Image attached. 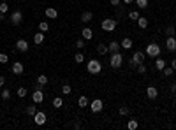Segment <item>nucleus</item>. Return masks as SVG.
Masks as SVG:
<instances>
[{
	"mask_svg": "<svg viewBox=\"0 0 176 130\" xmlns=\"http://www.w3.org/2000/svg\"><path fill=\"white\" fill-rule=\"evenodd\" d=\"M102 107H104V104H102V100H100V99H95V100H92V102H90V109H92L93 113H100V111H102Z\"/></svg>",
	"mask_w": 176,
	"mask_h": 130,
	"instance_id": "6e6552de",
	"label": "nucleus"
},
{
	"mask_svg": "<svg viewBox=\"0 0 176 130\" xmlns=\"http://www.w3.org/2000/svg\"><path fill=\"white\" fill-rule=\"evenodd\" d=\"M109 2H111V5H115V7H116V5L120 4V0H109Z\"/></svg>",
	"mask_w": 176,
	"mask_h": 130,
	"instance_id": "37998d69",
	"label": "nucleus"
},
{
	"mask_svg": "<svg viewBox=\"0 0 176 130\" xmlns=\"http://www.w3.org/2000/svg\"><path fill=\"white\" fill-rule=\"evenodd\" d=\"M74 62H76V63H83V62H85L83 53H76V55H74Z\"/></svg>",
	"mask_w": 176,
	"mask_h": 130,
	"instance_id": "c85d7f7f",
	"label": "nucleus"
},
{
	"mask_svg": "<svg viewBox=\"0 0 176 130\" xmlns=\"http://www.w3.org/2000/svg\"><path fill=\"white\" fill-rule=\"evenodd\" d=\"M166 48L173 53V51H176V39H175V35H169L167 39H166Z\"/></svg>",
	"mask_w": 176,
	"mask_h": 130,
	"instance_id": "9b49d317",
	"label": "nucleus"
},
{
	"mask_svg": "<svg viewBox=\"0 0 176 130\" xmlns=\"http://www.w3.org/2000/svg\"><path fill=\"white\" fill-rule=\"evenodd\" d=\"M129 18L138 21V18H139V12H138V11H130V12H129Z\"/></svg>",
	"mask_w": 176,
	"mask_h": 130,
	"instance_id": "f704fd0d",
	"label": "nucleus"
},
{
	"mask_svg": "<svg viewBox=\"0 0 176 130\" xmlns=\"http://www.w3.org/2000/svg\"><path fill=\"white\" fill-rule=\"evenodd\" d=\"M9 62V56L5 53H0V63H7Z\"/></svg>",
	"mask_w": 176,
	"mask_h": 130,
	"instance_id": "ea45409f",
	"label": "nucleus"
},
{
	"mask_svg": "<svg viewBox=\"0 0 176 130\" xmlns=\"http://www.w3.org/2000/svg\"><path fill=\"white\" fill-rule=\"evenodd\" d=\"M86 70H88V74L97 76V74L102 72V63H100L99 60H88V63H86Z\"/></svg>",
	"mask_w": 176,
	"mask_h": 130,
	"instance_id": "f257e3e1",
	"label": "nucleus"
},
{
	"mask_svg": "<svg viewBox=\"0 0 176 130\" xmlns=\"http://www.w3.org/2000/svg\"><path fill=\"white\" fill-rule=\"evenodd\" d=\"M97 53H99V55H106V53H109V49H108V46H104V44L100 42V44L97 46Z\"/></svg>",
	"mask_w": 176,
	"mask_h": 130,
	"instance_id": "4be33fe9",
	"label": "nucleus"
},
{
	"mask_svg": "<svg viewBox=\"0 0 176 130\" xmlns=\"http://www.w3.org/2000/svg\"><path fill=\"white\" fill-rule=\"evenodd\" d=\"M162 74H164V76H173V74H175V69H173V67H164V69H162Z\"/></svg>",
	"mask_w": 176,
	"mask_h": 130,
	"instance_id": "c756f323",
	"label": "nucleus"
},
{
	"mask_svg": "<svg viewBox=\"0 0 176 130\" xmlns=\"http://www.w3.org/2000/svg\"><path fill=\"white\" fill-rule=\"evenodd\" d=\"M71 92H72V88H71L69 85H63V86H62V93H63V95H69Z\"/></svg>",
	"mask_w": 176,
	"mask_h": 130,
	"instance_id": "473e14b6",
	"label": "nucleus"
},
{
	"mask_svg": "<svg viewBox=\"0 0 176 130\" xmlns=\"http://www.w3.org/2000/svg\"><path fill=\"white\" fill-rule=\"evenodd\" d=\"M92 19H93V14H92L90 11H85V12L81 14V21H83V23H90Z\"/></svg>",
	"mask_w": 176,
	"mask_h": 130,
	"instance_id": "dca6fc26",
	"label": "nucleus"
},
{
	"mask_svg": "<svg viewBox=\"0 0 176 130\" xmlns=\"http://www.w3.org/2000/svg\"><path fill=\"white\" fill-rule=\"evenodd\" d=\"M5 85V77L4 76H0V86H4Z\"/></svg>",
	"mask_w": 176,
	"mask_h": 130,
	"instance_id": "c03bdc74",
	"label": "nucleus"
},
{
	"mask_svg": "<svg viewBox=\"0 0 176 130\" xmlns=\"http://www.w3.org/2000/svg\"><path fill=\"white\" fill-rule=\"evenodd\" d=\"M9 19H11V23L16 26V25H19V23L23 21V12H21V11H14V12H11V18H9Z\"/></svg>",
	"mask_w": 176,
	"mask_h": 130,
	"instance_id": "423d86ee",
	"label": "nucleus"
},
{
	"mask_svg": "<svg viewBox=\"0 0 176 130\" xmlns=\"http://www.w3.org/2000/svg\"><path fill=\"white\" fill-rule=\"evenodd\" d=\"M134 0H123V4H132Z\"/></svg>",
	"mask_w": 176,
	"mask_h": 130,
	"instance_id": "de8ad7c7",
	"label": "nucleus"
},
{
	"mask_svg": "<svg viewBox=\"0 0 176 130\" xmlns=\"http://www.w3.org/2000/svg\"><path fill=\"white\" fill-rule=\"evenodd\" d=\"M16 49H18L19 53H26V51H28V42H26L25 39H18V40H16Z\"/></svg>",
	"mask_w": 176,
	"mask_h": 130,
	"instance_id": "9d476101",
	"label": "nucleus"
},
{
	"mask_svg": "<svg viewBox=\"0 0 176 130\" xmlns=\"http://www.w3.org/2000/svg\"><path fill=\"white\" fill-rule=\"evenodd\" d=\"M120 114H122V116H127V114H130V109H129V107H120Z\"/></svg>",
	"mask_w": 176,
	"mask_h": 130,
	"instance_id": "4c0bfd02",
	"label": "nucleus"
},
{
	"mask_svg": "<svg viewBox=\"0 0 176 130\" xmlns=\"http://www.w3.org/2000/svg\"><path fill=\"white\" fill-rule=\"evenodd\" d=\"M44 37H46V33H44V32H39V33L33 35V42H35V44H42V42H44Z\"/></svg>",
	"mask_w": 176,
	"mask_h": 130,
	"instance_id": "a211bd4d",
	"label": "nucleus"
},
{
	"mask_svg": "<svg viewBox=\"0 0 176 130\" xmlns=\"http://www.w3.org/2000/svg\"><path fill=\"white\" fill-rule=\"evenodd\" d=\"M120 46H122L123 49H130V48H132V39H130V37H125Z\"/></svg>",
	"mask_w": 176,
	"mask_h": 130,
	"instance_id": "6ab92c4d",
	"label": "nucleus"
},
{
	"mask_svg": "<svg viewBox=\"0 0 176 130\" xmlns=\"http://www.w3.org/2000/svg\"><path fill=\"white\" fill-rule=\"evenodd\" d=\"M4 16H5V14H4V12H0V21H4Z\"/></svg>",
	"mask_w": 176,
	"mask_h": 130,
	"instance_id": "49530a36",
	"label": "nucleus"
},
{
	"mask_svg": "<svg viewBox=\"0 0 176 130\" xmlns=\"http://www.w3.org/2000/svg\"><path fill=\"white\" fill-rule=\"evenodd\" d=\"M166 33H167V37H169V35H175V33H176L175 26H171V25H169V26H166Z\"/></svg>",
	"mask_w": 176,
	"mask_h": 130,
	"instance_id": "72a5a7b5",
	"label": "nucleus"
},
{
	"mask_svg": "<svg viewBox=\"0 0 176 130\" xmlns=\"http://www.w3.org/2000/svg\"><path fill=\"white\" fill-rule=\"evenodd\" d=\"M138 26L145 30V28L148 26V19H146V18H141V16H139V18H138Z\"/></svg>",
	"mask_w": 176,
	"mask_h": 130,
	"instance_id": "412c9836",
	"label": "nucleus"
},
{
	"mask_svg": "<svg viewBox=\"0 0 176 130\" xmlns=\"http://www.w3.org/2000/svg\"><path fill=\"white\" fill-rule=\"evenodd\" d=\"M139 63H145V53L136 51L134 56H132V60H130V67H138Z\"/></svg>",
	"mask_w": 176,
	"mask_h": 130,
	"instance_id": "39448f33",
	"label": "nucleus"
},
{
	"mask_svg": "<svg viewBox=\"0 0 176 130\" xmlns=\"http://www.w3.org/2000/svg\"><path fill=\"white\" fill-rule=\"evenodd\" d=\"M37 83L39 85H48V76H44V74H41V76H37Z\"/></svg>",
	"mask_w": 176,
	"mask_h": 130,
	"instance_id": "bb28decb",
	"label": "nucleus"
},
{
	"mask_svg": "<svg viewBox=\"0 0 176 130\" xmlns=\"http://www.w3.org/2000/svg\"><path fill=\"white\" fill-rule=\"evenodd\" d=\"M58 16V11L55 9V7H46V18H49V19H55Z\"/></svg>",
	"mask_w": 176,
	"mask_h": 130,
	"instance_id": "2eb2a0df",
	"label": "nucleus"
},
{
	"mask_svg": "<svg viewBox=\"0 0 176 130\" xmlns=\"http://www.w3.org/2000/svg\"><path fill=\"white\" fill-rule=\"evenodd\" d=\"M2 99H4V100H9V99H11V92H9V90H2Z\"/></svg>",
	"mask_w": 176,
	"mask_h": 130,
	"instance_id": "c9c22d12",
	"label": "nucleus"
},
{
	"mask_svg": "<svg viewBox=\"0 0 176 130\" xmlns=\"http://www.w3.org/2000/svg\"><path fill=\"white\" fill-rule=\"evenodd\" d=\"M35 113H37V107H35V102H33L32 106H28V107H26V114L33 118V114H35Z\"/></svg>",
	"mask_w": 176,
	"mask_h": 130,
	"instance_id": "b1692460",
	"label": "nucleus"
},
{
	"mask_svg": "<svg viewBox=\"0 0 176 130\" xmlns=\"http://www.w3.org/2000/svg\"><path fill=\"white\" fill-rule=\"evenodd\" d=\"M138 72H139V74H145V72H146V65H145V63H139V65H138Z\"/></svg>",
	"mask_w": 176,
	"mask_h": 130,
	"instance_id": "e433bc0d",
	"label": "nucleus"
},
{
	"mask_svg": "<svg viewBox=\"0 0 176 130\" xmlns=\"http://www.w3.org/2000/svg\"><path fill=\"white\" fill-rule=\"evenodd\" d=\"M146 95H148V99H157L159 97V90L155 86H148L146 88Z\"/></svg>",
	"mask_w": 176,
	"mask_h": 130,
	"instance_id": "4468645a",
	"label": "nucleus"
},
{
	"mask_svg": "<svg viewBox=\"0 0 176 130\" xmlns=\"http://www.w3.org/2000/svg\"><path fill=\"white\" fill-rule=\"evenodd\" d=\"M78 106H79V107H86V106H88V99H86L85 95H81V97L78 99Z\"/></svg>",
	"mask_w": 176,
	"mask_h": 130,
	"instance_id": "5701e85b",
	"label": "nucleus"
},
{
	"mask_svg": "<svg viewBox=\"0 0 176 130\" xmlns=\"http://www.w3.org/2000/svg\"><path fill=\"white\" fill-rule=\"evenodd\" d=\"M169 90H171V92H173V93H176V83H173V85H171V86H169Z\"/></svg>",
	"mask_w": 176,
	"mask_h": 130,
	"instance_id": "79ce46f5",
	"label": "nucleus"
},
{
	"mask_svg": "<svg viewBox=\"0 0 176 130\" xmlns=\"http://www.w3.org/2000/svg\"><path fill=\"white\" fill-rule=\"evenodd\" d=\"M175 104H176V93H175Z\"/></svg>",
	"mask_w": 176,
	"mask_h": 130,
	"instance_id": "09e8293b",
	"label": "nucleus"
},
{
	"mask_svg": "<svg viewBox=\"0 0 176 130\" xmlns=\"http://www.w3.org/2000/svg\"><path fill=\"white\" fill-rule=\"evenodd\" d=\"M138 127H139V123L136 120H129V123H127V129L129 130H136Z\"/></svg>",
	"mask_w": 176,
	"mask_h": 130,
	"instance_id": "a878e982",
	"label": "nucleus"
},
{
	"mask_svg": "<svg viewBox=\"0 0 176 130\" xmlns=\"http://www.w3.org/2000/svg\"><path fill=\"white\" fill-rule=\"evenodd\" d=\"M102 30H106V32H115L116 30V19H102Z\"/></svg>",
	"mask_w": 176,
	"mask_h": 130,
	"instance_id": "20e7f679",
	"label": "nucleus"
},
{
	"mask_svg": "<svg viewBox=\"0 0 176 130\" xmlns=\"http://www.w3.org/2000/svg\"><path fill=\"white\" fill-rule=\"evenodd\" d=\"M18 97H19V99H25V97H26V88H23V86L18 88Z\"/></svg>",
	"mask_w": 176,
	"mask_h": 130,
	"instance_id": "2f4dec72",
	"label": "nucleus"
},
{
	"mask_svg": "<svg viewBox=\"0 0 176 130\" xmlns=\"http://www.w3.org/2000/svg\"><path fill=\"white\" fill-rule=\"evenodd\" d=\"M32 100H33L35 104H41V102L44 100V92H42L41 88H35V92L32 93Z\"/></svg>",
	"mask_w": 176,
	"mask_h": 130,
	"instance_id": "0eeeda50",
	"label": "nucleus"
},
{
	"mask_svg": "<svg viewBox=\"0 0 176 130\" xmlns=\"http://www.w3.org/2000/svg\"><path fill=\"white\" fill-rule=\"evenodd\" d=\"M33 121H35V125H44L46 123V113H42V111H37L35 114H33Z\"/></svg>",
	"mask_w": 176,
	"mask_h": 130,
	"instance_id": "1a4fd4ad",
	"label": "nucleus"
},
{
	"mask_svg": "<svg viewBox=\"0 0 176 130\" xmlns=\"http://www.w3.org/2000/svg\"><path fill=\"white\" fill-rule=\"evenodd\" d=\"M146 55H148V56H152V58L160 56V46H159L157 42H150V44L146 46Z\"/></svg>",
	"mask_w": 176,
	"mask_h": 130,
	"instance_id": "7ed1b4c3",
	"label": "nucleus"
},
{
	"mask_svg": "<svg viewBox=\"0 0 176 130\" xmlns=\"http://www.w3.org/2000/svg\"><path fill=\"white\" fill-rule=\"evenodd\" d=\"M76 48H85V39H79V40H76Z\"/></svg>",
	"mask_w": 176,
	"mask_h": 130,
	"instance_id": "a19ab883",
	"label": "nucleus"
},
{
	"mask_svg": "<svg viewBox=\"0 0 176 130\" xmlns=\"http://www.w3.org/2000/svg\"><path fill=\"white\" fill-rule=\"evenodd\" d=\"M136 4H138L139 9H146L148 7V0H136Z\"/></svg>",
	"mask_w": 176,
	"mask_h": 130,
	"instance_id": "7c9ffc66",
	"label": "nucleus"
},
{
	"mask_svg": "<svg viewBox=\"0 0 176 130\" xmlns=\"http://www.w3.org/2000/svg\"><path fill=\"white\" fill-rule=\"evenodd\" d=\"M7 11H9V5H7L5 2H2V4H0V12H4V14H5Z\"/></svg>",
	"mask_w": 176,
	"mask_h": 130,
	"instance_id": "58836bf2",
	"label": "nucleus"
},
{
	"mask_svg": "<svg viewBox=\"0 0 176 130\" xmlns=\"http://www.w3.org/2000/svg\"><path fill=\"white\" fill-rule=\"evenodd\" d=\"M171 67H173V69H175V70H176V58H175V60H173V63H171Z\"/></svg>",
	"mask_w": 176,
	"mask_h": 130,
	"instance_id": "a18cd8bd",
	"label": "nucleus"
},
{
	"mask_svg": "<svg viewBox=\"0 0 176 130\" xmlns=\"http://www.w3.org/2000/svg\"><path fill=\"white\" fill-rule=\"evenodd\" d=\"M166 67V60H162L160 56H157V60H155V69L157 70H162Z\"/></svg>",
	"mask_w": 176,
	"mask_h": 130,
	"instance_id": "aec40b11",
	"label": "nucleus"
},
{
	"mask_svg": "<svg viewBox=\"0 0 176 130\" xmlns=\"http://www.w3.org/2000/svg\"><path fill=\"white\" fill-rule=\"evenodd\" d=\"M120 44L116 42V40H113V42H109V46H108V49H109V53H118L120 51Z\"/></svg>",
	"mask_w": 176,
	"mask_h": 130,
	"instance_id": "f3484780",
	"label": "nucleus"
},
{
	"mask_svg": "<svg viewBox=\"0 0 176 130\" xmlns=\"http://www.w3.org/2000/svg\"><path fill=\"white\" fill-rule=\"evenodd\" d=\"M39 30H41V32H48V30H49L48 21H41V23H39Z\"/></svg>",
	"mask_w": 176,
	"mask_h": 130,
	"instance_id": "cd10ccee",
	"label": "nucleus"
},
{
	"mask_svg": "<svg viewBox=\"0 0 176 130\" xmlns=\"http://www.w3.org/2000/svg\"><path fill=\"white\" fill-rule=\"evenodd\" d=\"M109 65H111L113 69H120V67L123 65V56H122V53H120V51H118V53H111Z\"/></svg>",
	"mask_w": 176,
	"mask_h": 130,
	"instance_id": "f03ea898",
	"label": "nucleus"
},
{
	"mask_svg": "<svg viewBox=\"0 0 176 130\" xmlns=\"http://www.w3.org/2000/svg\"><path fill=\"white\" fill-rule=\"evenodd\" d=\"M16 76H19V74H23V70H25V67H23V63L21 62H14L12 63V69H11Z\"/></svg>",
	"mask_w": 176,
	"mask_h": 130,
	"instance_id": "f8f14e48",
	"label": "nucleus"
},
{
	"mask_svg": "<svg viewBox=\"0 0 176 130\" xmlns=\"http://www.w3.org/2000/svg\"><path fill=\"white\" fill-rule=\"evenodd\" d=\"M81 37H83L85 40H90V39L93 37V32H92V28H88V26H85V28L81 30Z\"/></svg>",
	"mask_w": 176,
	"mask_h": 130,
	"instance_id": "ddd939ff",
	"label": "nucleus"
},
{
	"mask_svg": "<svg viewBox=\"0 0 176 130\" xmlns=\"http://www.w3.org/2000/svg\"><path fill=\"white\" fill-rule=\"evenodd\" d=\"M62 106H63V100H62L60 97H55V99H53V107H56V109H60Z\"/></svg>",
	"mask_w": 176,
	"mask_h": 130,
	"instance_id": "393cba45",
	"label": "nucleus"
}]
</instances>
